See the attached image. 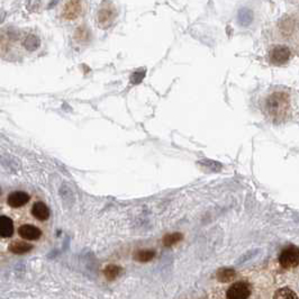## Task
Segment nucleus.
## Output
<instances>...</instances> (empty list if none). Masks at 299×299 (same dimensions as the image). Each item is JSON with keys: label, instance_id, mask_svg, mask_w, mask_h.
Masks as SVG:
<instances>
[{"label": "nucleus", "instance_id": "obj_1", "mask_svg": "<svg viewBox=\"0 0 299 299\" xmlns=\"http://www.w3.org/2000/svg\"><path fill=\"white\" fill-rule=\"evenodd\" d=\"M290 107L289 94L282 91H277L270 94L265 101V111L273 119H281L287 115Z\"/></svg>", "mask_w": 299, "mask_h": 299}, {"label": "nucleus", "instance_id": "obj_2", "mask_svg": "<svg viewBox=\"0 0 299 299\" xmlns=\"http://www.w3.org/2000/svg\"><path fill=\"white\" fill-rule=\"evenodd\" d=\"M279 263L284 269H294L299 264V249L296 245L287 246L279 255Z\"/></svg>", "mask_w": 299, "mask_h": 299}, {"label": "nucleus", "instance_id": "obj_3", "mask_svg": "<svg viewBox=\"0 0 299 299\" xmlns=\"http://www.w3.org/2000/svg\"><path fill=\"white\" fill-rule=\"evenodd\" d=\"M291 50L286 45L273 46L269 53L270 62L275 65H283L290 60Z\"/></svg>", "mask_w": 299, "mask_h": 299}, {"label": "nucleus", "instance_id": "obj_4", "mask_svg": "<svg viewBox=\"0 0 299 299\" xmlns=\"http://www.w3.org/2000/svg\"><path fill=\"white\" fill-rule=\"evenodd\" d=\"M251 295V287L249 283L238 281L233 283L226 291L227 299H247Z\"/></svg>", "mask_w": 299, "mask_h": 299}, {"label": "nucleus", "instance_id": "obj_5", "mask_svg": "<svg viewBox=\"0 0 299 299\" xmlns=\"http://www.w3.org/2000/svg\"><path fill=\"white\" fill-rule=\"evenodd\" d=\"M116 18V10L111 3H105L98 13V24L101 28H108L114 23Z\"/></svg>", "mask_w": 299, "mask_h": 299}, {"label": "nucleus", "instance_id": "obj_6", "mask_svg": "<svg viewBox=\"0 0 299 299\" xmlns=\"http://www.w3.org/2000/svg\"><path fill=\"white\" fill-rule=\"evenodd\" d=\"M18 233H19L20 238L28 241H36L41 238L42 235L41 229L37 228L34 225H28V224L21 225L19 229H18Z\"/></svg>", "mask_w": 299, "mask_h": 299}, {"label": "nucleus", "instance_id": "obj_7", "mask_svg": "<svg viewBox=\"0 0 299 299\" xmlns=\"http://www.w3.org/2000/svg\"><path fill=\"white\" fill-rule=\"evenodd\" d=\"M28 202H30V195L24 191L12 192V194L8 196V199H7L8 205L13 207V208H18V207L26 205Z\"/></svg>", "mask_w": 299, "mask_h": 299}, {"label": "nucleus", "instance_id": "obj_8", "mask_svg": "<svg viewBox=\"0 0 299 299\" xmlns=\"http://www.w3.org/2000/svg\"><path fill=\"white\" fill-rule=\"evenodd\" d=\"M81 13V2L80 1H69L65 3L63 8V17L65 19L72 20L78 18V16Z\"/></svg>", "mask_w": 299, "mask_h": 299}, {"label": "nucleus", "instance_id": "obj_9", "mask_svg": "<svg viewBox=\"0 0 299 299\" xmlns=\"http://www.w3.org/2000/svg\"><path fill=\"white\" fill-rule=\"evenodd\" d=\"M32 215L36 218V220L44 222L46 220H49L50 209L44 203H42V202L35 203L34 206H33V208H32Z\"/></svg>", "mask_w": 299, "mask_h": 299}, {"label": "nucleus", "instance_id": "obj_10", "mask_svg": "<svg viewBox=\"0 0 299 299\" xmlns=\"http://www.w3.org/2000/svg\"><path fill=\"white\" fill-rule=\"evenodd\" d=\"M14 233L13 221L7 216H0V236L10 238Z\"/></svg>", "mask_w": 299, "mask_h": 299}, {"label": "nucleus", "instance_id": "obj_11", "mask_svg": "<svg viewBox=\"0 0 299 299\" xmlns=\"http://www.w3.org/2000/svg\"><path fill=\"white\" fill-rule=\"evenodd\" d=\"M8 249L10 252L15 254H24L30 252V251L33 249V245L26 242H21V241H14L13 243H10Z\"/></svg>", "mask_w": 299, "mask_h": 299}, {"label": "nucleus", "instance_id": "obj_12", "mask_svg": "<svg viewBox=\"0 0 299 299\" xmlns=\"http://www.w3.org/2000/svg\"><path fill=\"white\" fill-rule=\"evenodd\" d=\"M216 278L221 282H231L236 278V272L232 268H222L217 271Z\"/></svg>", "mask_w": 299, "mask_h": 299}, {"label": "nucleus", "instance_id": "obj_13", "mask_svg": "<svg viewBox=\"0 0 299 299\" xmlns=\"http://www.w3.org/2000/svg\"><path fill=\"white\" fill-rule=\"evenodd\" d=\"M155 257V252L153 250H140L134 253V260L137 262H142V263H147L153 260Z\"/></svg>", "mask_w": 299, "mask_h": 299}, {"label": "nucleus", "instance_id": "obj_14", "mask_svg": "<svg viewBox=\"0 0 299 299\" xmlns=\"http://www.w3.org/2000/svg\"><path fill=\"white\" fill-rule=\"evenodd\" d=\"M184 240V235H182V233L180 232H176V233H170V234H167L163 236L162 239V243L165 246H172L174 244L181 242V241Z\"/></svg>", "mask_w": 299, "mask_h": 299}, {"label": "nucleus", "instance_id": "obj_15", "mask_svg": "<svg viewBox=\"0 0 299 299\" xmlns=\"http://www.w3.org/2000/svg\"><path fill=\"white\" fill-rule=\"evenodd\" d=\"M272 299H298V297L293 289L288 287H283L276 291Z\"/></svg>", "mask_w": 299, "mask_h": 299}, {"label": "nucleus", "instance_id": "obj_16", "mask_svg": "<svg viewBox=\"0 0 299 299\" xmlns=\"http://www.w3.org/2000/svg\"><path fill=\"white\" fill-rule=\"evenodd\" d=\"M239 23L242 25V26H247V25L251 24V21L253 20V13L251 9L247 8H242L239 12V17H238Z\"/></svg>", "mask_w": 299, "mask_h": 299}, {"label": "nucleus", "instance_id": "obj_17", "mask_svg": "<svg viewBox=\"0 0 299 299\" xmlns=\"http://www.w3.org/2000/svg\"><path fill=\"white\" fill-rule=\"evenodd\" d=\"M123 269L119 267V265L116 264H109L107 267L105 268L104 270V275L106 278L108 280H115L116 278H118L120 276V273H122Z\"/></svg>", "mask_w": 299, "mask_h": 299}, {"label": "nucleus", "instance_id": "obj_18", "mask_svg": "<svg viewBox=\"0 0 299 299\" xmlns=\"http://www.w3.org/2000/svg\"><path fill=\"white\" fill-rule=\"evenodd\" d=\"M200 165L203 166V168H205V169H208L211 171L222 170V165H220V163L216 161H214V160H202V161H200Z\"/></svg>", "mask_w": 299, "mask_h": 299}, {"label": "nucleus", "instance_id": "obj_19", "mask_svg": "<svg viewBox=\"0 0 299 299\" xmlns=\"http://www.w3.org/2000/svg\"><path fill=\"white\" fill-rule=\"evenodd\" d=\"M145 70H136L133 72V75H131V82L134 83V85H136V83H140L142 80L144 79L145 76Z\"/></svg>", "mask_w": 299, "mask_h": 299}, {"label": "nucleus", "instance_id": "obj_20", "mask_svg": "<svg viewBox=\"0 0 299 299\" xmlns=\"http://www.w3.org/2000/svg\"><path fill=\"white\" fill-rule=\"evenodd\" d=\"M31 39H34V47H35V49H36V47H38V39L36 38V37H34V36H32ZM27 43H31V44H30V45H27L26 47H27V49H31V45H32V43H33V42H31V41H30V38H28L27 41L25 42V44H27Z\"/></svg>", "mask_w": 299, "mask_h": 299}]
</instances>
